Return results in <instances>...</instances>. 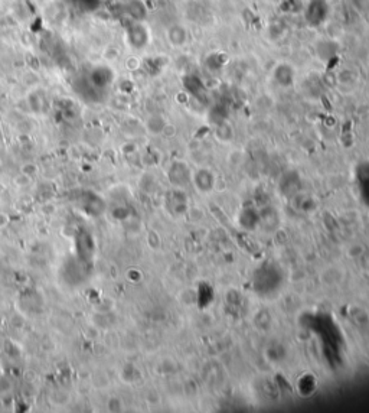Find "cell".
<instances>
[{
    "instance_id": "cell-4",
    "label": "cell",
    "mask_w": 369,
    "mask_h": 413,
    "mask_svg": "<svg viewBox=\"0 0 369 413\" xmlns=\"http://www.w3.org/2000/svg\"><path fill=\"white\" fill-rule=\"evenodd\" d=\"M4 191V185L3 183H0V192H3Z\"/></svg>"
},
{
    "instance_id": "cell-5",
    "label": "cell",
    "mask_w": 369,
    "mask_h": 413,
    "mask_svg": "<svg viewBox=\"0 0 369 413\" xmlns=\"http://www.w3.org/2000/svg\"><path fill=\"white\" fill-rule=\"evenodd\" d=\"M270 1H281V0H270Z\"/></svg>"
},
{
    "instance_id": "cell-3",
    "label": "cell",
    "mask_w": 369,
    "mask_h": 413,
    "mask_svg": "<svg viewBox=\"0 0 369 413\" xmlns=\"http://www.w3.org/2000/svg\"><path fill=\"white\" fill-rule=\"evenodd\" d=\"M7 223H9L7 217H6V215H3V214H0V227H4V226H7Z\"/></svg>"
},
{
    "instance_id": "cell-2",
    "label": "cell",
    "mask_w": 369,
    "mask_h": 413,
    "mask_svg": "<svg viewBox=\"0 0 369 413\" xmlns=\"http://www.w3.org/2000/svg\"><path fill=\"white\" fill-rule=\"evenodd\" d=\"M36 172H38V168H36L33 163H26V165L22 166V174H25V175L30 177V178H32Z\"/></svg>"
},
{
    "instance_id": "cell-1",
    "label": "cell",
    "mask_w": 369,
    "mask_h": 413,
    "mask_svg": "<svg viewBox=\"0 0 369 413\" xmlns=\"http://www.w3.org/2000/svg\"><path fill=\"white\" fill-rule=\"evenodd\" d=\"M166 39L169 41L170 47L173 48H182L187 42V32L182 25L170 26L166 30Z\"/></svg>"
},
{
    "instance_id": "cell-6",
    "label": "cell",
    "mask_w": 369,
    "mask_h": 413,
    "mask_svg": "<svg viewBox=\"0 0 369 413\" xmlns=\"http://www.w3.org/2000/svg\"><path fill=\"white\" fill-rule=\"evenodd\" d=\"M247 1H255V0H247Z\"/></svg>"
}]
</instances>
